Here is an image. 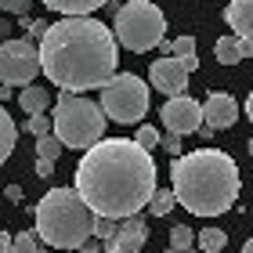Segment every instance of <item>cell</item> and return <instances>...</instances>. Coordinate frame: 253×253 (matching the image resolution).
<instances>
[{
  "instance_id": "7a4b0ae2",
  "label": "cell",
  "mask_w": 253,
  "mask_h": 253,
  "mask_svg": "<svg viewBox=\"0 0 253 253\" xmlns=\"http://www.w3.org/2000/svg\"><path fill=\"white\" fill-rule=\"evenodd\" d=\"M40 65L58 90H101L116 76L120 40L90 15L62 18L40 40Z\"/></svg>"
},
{
  "instance_id": "4316f807",
  "label": "cell",
  "mask_w": 253,
  "mask_h": 253,
  "mask_svg": "<svg viewBox=\"0 0 253 253\" xmlns=\"http://www.w3.org/2000/svg\"><path fill=\"white\" fill-rule=\"evenodd\" d=\"M33 0H0V11H7V15H29Z\"/></svg>"
},
{
  "instance_id": "9a60e30c",
  "label": "cell",
  "mask_w": 253,
  "mask_h": 253,
  "mask_svg": "<svg viewBox=\"0 0 253 253\" xmlns=\"http://www.w3.org/2000/svg\"><path fill=\"white\" fill-rule=\"evenodd\" d=\"M51 11H58V15L65 18H80V15H90V11H98V7H105L109 0H43Z\"/></svg>"
},
{
  "instance_id": "44dd1931",
  "label": "cell",
  "mask_w": 253,
  "mask_h": 253,
  "mask_svg": "<svg viewBox=\"0 0 253 253\" xmlns=\"http://www.w3.org/2000/svg\"><path fill=\"white\" fill-rule=\"evenodd\" d=\"M22 126H26L33 137H47V134H51V126H54V120H51V116H43V112H37V116L22 120Z\"/></svg>"
},
{
  "instance_id": "277c9868",
  "label": "cell",
  "mask_w": 253,
  "mask_h": 253,
  "mask_svg": "<svg viewBox=\"0 0 253 253\" xmlns=\"http://www.w3.org/2000/svg\"><path fill=\"white\" fill-rule=\"evenodd\" d=\"M33 213H37V228L33 232L51 250H84L94 239L98 213L84 203V195L76 188H51L33 206Z\"/></svg>"
},
{
  "instance_id": "7c38bea8",
  "label": "cell",
  "mask_w": 253,
  "mask_h": 253,
  "mask_svg": "<svg viewBox=\"0 0 253 253\" xmlns=\"http://www.w3.org/2000/svg\"><path fill=\"white\" fill-rule=\"evenodd\" d=\"M239 120V105H235V98L232 94H210L203 101V123L210 126V130H228Z\"/></svg>"
},
{
  "instance_id": "cb8c5ba5",
  "label": "cell",
  "mask_w": 253,
  "mask_h": 253,
  "mask_svg": "<svg viewBox=\"0 0 253 253\" xmlns=\"http://www.w3.org/2000/svg\"><path fill=\"white\" fill-rule=\"evenodd\" d=\"M37 239H40L37 232H18L15 243H11V253H37V250H40Z\"/></svg>"
},
{
  "instance_id": "2e32d148",
  "label": "cell",
  "mask_w": 253,
  "mask_h": 253,
  "mask_svg": "<svg viewBox=\"0 0 253 253\" xmlns=\"http://www.w3.org/2000/svg\"><path fill=\"white\" fill-rule=\"evenodd\" d=\"M15 141H18V126H15V120H11V112L4 109V101H0V167L11 159Z\"/></svg>"
},
{
  "instance_id": "8fae6325",
  "label": "cell",
  "mask_w": 253,
  "mask_h": 253,
  "mask_svg": "<svg viewBox=\"0 0 253 253\" xmlns=\"http://www.w3.org/2000/svg\"><path fill=\"white\" fill-rule=\"evenodd\" d=\"M148 243V224L141 221V213L137 217H126L120 221V235L105 243V253H141Z\"/></svg>"
},
{
  "instance_id": "4fadbf2b",
  "label": "cell",
  "mask_w": 253,
  "mask_h": 253,
  "mask_svg": "<svg viewBox=\"0 0 253 253\" xmlns=\"http://www.w3.org/2000/svg\"><path fill=\"white\" fill-rule=\"evenodd\" d=\"M224 22L235 37H243L253 43V0H232L224 7Z\"/></svg>"
},
{
  "instance_id": "6da1fadb",
  "label": "cell",
  "mask_w": 253,
  "mask_h": 253,
  "mask_svg": "<svg viewBox=\"0 0 253 253\" xmlns=\"http://www.w3.org/2000/svg\"><path fill=\"white\" fill-rule=\"evenodd\" d=\"M76 192L98 217L126 221L152 203L156 163L134 137H109L87 148L76 163Z\"/></svg>"
},
{
  "instance_id": "f1b7e54d",
  "label": "cell",
  "mask_w": 253,
  "mask_h": 253,
  "mask_svg": "<svg viewBox=\"0 0 253 253\" xmlns=\"http://www.w3.org/2000/svg\"><path fill=\"white\" fill-rule=\"evenodd\" d=\"M51 170H54L51 159H37V177H51Z\"/></svg>"
},
{
  "instance_id": "4dcf8cb0",
  "label": "cell",
  "mask_w": 253,
  "mask_h": 253,
  "mask_svg": "<svg viewBox=\"0 0 253 253\" xmlns=\"http://www.w3.org/2000/svg\"><path fill=\"white\" fill-rule=\"evenodd\" d=\"M4 195H7V203H22V188H18V185H7Z\"/></svg>"
},
{
  "instance_id": "52a82bcc",
  "label": "cell",
  "mask_w": 253,
  "mask_h": 253,
  "mask_svg": "<svg viewBox=\"0 0 253 253\" xmlns=\"http://www.w3.org/2000/svg\"><path fill=\"white\" fill-rule=\"evenodd\" d=\"M101 109L112 123L130 126L137 120H145L148 112V84L137 80L134 73H116L109 87H101Z\"/></svg>"
},
{
  "instance_id": "484cf974",
  "label": "cell",
  "mask_w": 253,
  "mask_h": 253,
  "mask_svg": "<svg viewBox=\"0 0 253 253\" xmlns=\"http://www.w3.org/2000/svg\"><path fill=\"white\" fill-rule=\"evenodd\" d=\"M134 141L141 145V148H156V145H159V130H156V126H137Z\"/></svg>"
},
{
  "instance_id": "5bb4252c",
  "label": "cell",
  "mask_w": 253,
  "mask_h": 253,
  "mask_svg": "<svg viewBox=\"0 0 253 253\" xmlns=\"http://www.w3.org/2000/svg\"><path fill=\"white\" fill-rule=\"evenodd\" d=\"M213 54H217L221 65H239V62H246L253 54V43L243 40V37H235V33H228V37H221L213 43Z\"/></svg>"
},
{
  "instance_id": "9c48e42d",
  "label": "cell",
  "mask_w": 253,
  "mask_h": 253,
  "mask_svg": "<svg viewBox=\"0 0 253 253\" xmlns=\"http://www.w3.org/2000/svg\"><path fill=\"white\" fill-rule=\"evenodd\" d=\"M159 120H163L167 134L185 137V134H195V130L203 126V105H199L195 98H188V94L167 98L163 109H159Z\"/></svg>"
},
{
  "instance_id": "7402d4cb",
  "label": "cell",
  "mask_w": 253,
  "mask_h": 253,
  "mask_svg": "<svg viewBox=\"0 0 253 253\" xmlns=\"http://www.w3.org/2000/svg\"><path fill=\"white\" fill-rule=\"evenodd\" d=\"M195 239H199V232H192L188 224H177L174 232H170V246H174V250H192Z\"/></svg>"
},
{
  "instance_id": "d6986e66",
  "label": "cell",
  "mask_w": 253,
  "mask_h": 253,
  "mask_svg": "<svg viewBox=\"0 0 253 253\" xmlns=\"http://www.w3.org/2000/svg\"><path fill=\"white\" fill-rule=\"evenodd\" d=\"M174 206H177V195H174V188H159L156 195H152V203H148V213H152V217H167L170 210H174Z\"/></svg>"
},
{
  "instance_id": "ac0fdd59",
  "label": "cell",
  "mask_w": 253,
  "mask_h": 253,
  "mask_svg": "<svg viewBox=\"0 0 253 253\" xmlns=\"http://www.w3.org/2000/svg\"><path fill=\"white\" fill-rule=\"evenodd\" d=\"M195 243H199V253H221L224 243H228V235L221 232V228H203Z\"/></svg>"
},
{
  "instance_id": "d6a6232c",
  "label": "cell",
  "mask_w": 253,
  "mask_h": 253,
  "mask_svg": "<svg viewBox=\"0 0 253 253\" xmlns=\"http://www.w3.org/2000/svg\"><path fill=\"white\" fill-rule=\"evenodd\" d=\"M246 116H250V123H253V90H250V98H246Z\"/></svg>"
},
{
  "instance_id": "836d02e7",
  "label": "cell",
  "mask_w": 253,
  "mask_h": 253,
  "mask_svg": "<svg viewBox=\"0 0 253 253\" xmlns=\"http://www.w3.org/2000/svg\"><path fill=\"white\" fill-rule=\"evenodd\" d=\"M7 33H11V26H7V22H0V43H4V37H7Z\"/></svg>"
},
{
  "instance_id": "ffe728a7",
  "label": "cell",
  "mask_w": 253,
  "mask_h": 253,
  "mask_svg": "<svg viewBox=\"0 0 253 253\" xmlns=\"http://www.w3.org/2000/svg\"><path fill=\"white\" fill-rule=\"evenodd\" d=\"M65 152V145L58 141V134H47V137H37V156L40 159H51V163H58V156Z\"/></svg>"
},
{
  "instance_id": "8992f818",
  "label": "cell",
  "mask_w": 253,
  "mask_h": 253,
  "mask_svg": "<svg viewBox=\"0 0 253 253\" xmlns=\"http://www.w3.org/2000/svg\"><path fill=\"white\" fill-rule=\"evenodd\" d=\"M116 40L123 43L126 51L141 54V51H152L163 43V33H167V18L163 11L156 4H148V0H130V4L116 7Z\"/></svg>"
},
{
  "instance_id": "ba28073f",
  "label": "cell",
  "mask_w": 253,
  "mask_h": 253,
  "mask_svg": "<svg viewBox=\"0 0 253 253\" xmlns=\"http://www.w3.org/2000/svg\"><path fill=\"white\" fill-rule=\"evenodd\" d=\"M40 65V47L33 40H4L0 43V84L4 87H33Z\"/></svg>"
},
{
  "instance_id": "8d00e7d4",
  "label": "cell",
  "mask_w": 253,
  "mask_h": 253,
  "mask_svg": "<svg viewBox=\"0 0 253 253\" xmlns=\"http://www.w3.org/2000/svg\"><path fill=\"white\" fill-rule=\"evenodd\" d=\"M37 253H51V246H40V250H37Z\"/></svg>"
},
{
  "instance_id": "5b68a950",
  "label": "cell",
  "mask_w": 253,
  "mask_h": 253,
  "mask_svg": "<svg viewBox=\"0 0 253 253\" xmlns=\"http://www.w3.org/2000/svg\"><path fill=\"white\" fill-rule=\"evenodd\" d=\"M54 134L65 148H94L105 134V109L101 101H90L73 90H58L54 105Z\"/></svg>"
},
{
  "instance_id": "f546056e",
  "label": "cell",
  "mask_w": 253,
  "mask_h": 253,
  "mask_svg": "<svg viewBox=\"0 0 253 253\" xmlns=\"http://www.w3.org/2000/svg\"><path fill=\"white\" fill-rule=\"evenodd\" d=\"M51 26H43V22H29V37H37V40H43V33H47Z\"/></svg>"
},
{
  "instance_id": "1f68e13d",
  "label": "cell",
  "mask_w": 253,
  "mask_h": 253,
  "mask_svg": "<svg viewBox=\"0 0 253 253\" xmlns=\"http://www.w3.org/2000/svg\"><path fill=\"white\" fill-rule=\"evenodd\" d=\"M11 243H15V235H7L4 228H0V253H11Z\"/></svg>"
},
{
  "instance_id": "e575fe53",
  "label": "cell",
  "mask_w": 253,
  "mask_h": 253,
  "mask_svg": "<svg viewBox=\"0 0 253 253\" xmlns=\"http://www.w3.org/2000/svg\"><path fill=\"white\" fill-rule=\"evenodd\" d=\"M167 253H195V250H174V246H170V250H167Z\"/></svg>"
},
{
  "instance_id": "d590c367",
  "label": "cell",
  "mask_w": 253,
  "mask_h": 253,
  "mask_svg": "<svg viewBox=\"0 0 253 253\" xmlns=\"http://www.w3.org/2000/svg\"><path fill=\"white\" fill-rule=\"evenodd\" d=\"M243 253H253V239H250V243H246V246H243Z\"/></svg>"
},
{
  "instance_id": "d4e9b609",
  "label": "cell",
  "mask_w": 253,
  "mask_h": 253,
  "mask_svg": "<svg viewBox=\"0 0 253 253\" xmlns=\"http://www.w3.org/2000/svg\"><path fill=\"white\" fill-rule=\"evenodd\" d=\"M170 54H174V58H195V37L170 40Z\"/></svg>"
},
{
  "instance_id": "3957f363",
  "label": "cell",
  "mask_w": 253,
  "mask_h": 253,
  "mask_svg": "<svg viewBox=\"0 0 253 253\" xmlns=\"http://www.w3.org/2000/svg\"><path fill=\"white\" fill-rule=\"evenodd\" d=\"M174 195L195 217H217L239 199V167L221 148H195L170 167Z\"/></svg>"
},
{
  "instance_id": "e0dca14e",
  "label": "cell",
  "mask_w": 253,
  "mask_h": 253,
  "mask_svg": "<svg viewBox=\"0 0 253 253\" xmlns=\"http://www.w3.org/2000/svg\"><path fill=\"white\" fill-rule=\"evenodd\" d=\"M18 101H22V109H26L29 116H37V112H43V109L51 105V90L33 84V87H26V90L18 94Z\"/></svg>"
},
{
  "instance_id": "30bf717a",
  "label": "cell",
  "mask_w": 253,
  "mask_h": 253,
  "mask_svg": "<svg viewBox=\"0 0 253 253\" xmlns=\"http://www.w3.org/2000/svg\"><path fill=\"white\" fill-rule=\"evenodd\" d=\"M188 69L181 58H174V54H163L159 62L148 65V84H152L156 90H163L167 98H177V94H185L188 90Z\"/></svg>"
},
{
  "instance_id": "603a6c76",
  "label": "cell",
  "mask_w": 253,
  "mask_h": 253,
  "mask_svg": "<svg viewBox=\"0 0 253 253\" xmlns=\"http://www.w3.org/2000/svg\"><path fill=\"white\" fill-rule=\"evenodd\" d=\"M116 235H120V221H112V217H98V221H94V239L112 243Z\"/></svg>"
},
{
  "instance_id": "83f0119b",
  "label": "cell",
  "mask_w": 253,
  "mask_h": 253,
  "mask_svg": "<svg viewBox=\"0 0 253 253\" xmlns=\"http://www.w3.org/2000/svg\"><path fill=\"white\" fill-rule=\"evenodd\" d=\"M167 152L174 156V159L181 156V137H177V134H167Z\"/></svg>"
}]
</instances>
